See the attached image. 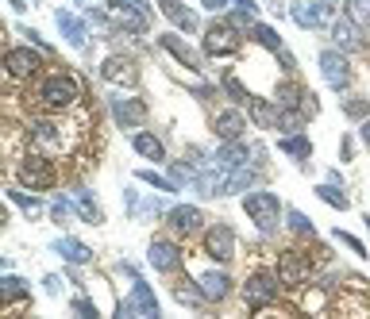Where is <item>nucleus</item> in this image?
I'll use <instances>...</instances> for the list:
<instances>
[{"label":"nucleus","mask_w":370,"mask_h":319,"mask_svg":"<svg viewBox=\"0 0 370 319\" xmlns=\"http://www.w3.org/2000/svg\"><path fill=\"white\" fill-rule=\"evenodd\" d=\"M82 100V85H77L74 74H55L39 85V104L50 112H66Z\"/></svg>","instance_id":"obj_1"},{"label":"nucleus","mask_w":370,"mask_h":319,"mask_svg":"<svg viewBox=\"0 0 370 319\" xmlns=\"http://www.w3.org/2000/svg\"><path fill=\"white\" fill-rule=\"evenodd\" d=\"M16 177H20V185H28V189H50L58 173H55V166H50V158L31 154V158H23V162H20Z\"/></svg>","instance_id":"obj_2"},{"label":"nucleus","mask_w":370,"mask_h":319,"mask_svg":"<svg viewBox=\"0 0 370 319\" xmlns=\"http://www.w3.org/2000/svg\"><path fill=\"white\" fill-rule=\"evenodd\" d=\"M243 296H247V304L251 308H267V304H274L278 300V277L274 273H251L247 277V285H243Z\"/></svg>","instance_id":"obj_3"},{"label":"nucleus","mask_w":370,"mask_h":319,"mask_svg":"<svg viewBox=\"0 0 370 319\" xmlns=\"http://www.w3.org/2000/svg\"><path fill=\"white\" fill-rule=\"evenodd\" d=\"M308 277H313V262H308L305 254L289 250V254H281V258H278V281L286 289H301Z\"/></svg>","instance_id":"obj_4"},{"label":"nucleus","mask_w":370,"mask_h":319,"mask_svg":"<svg viewBox=\"0 0 370 319\" xmlns=\"http://www.w3.org/2000/svg\"><path fill=\"white\" fill-rule=\"evenodd\" d=\"M243 208H247V216H251L259 227H270V224L278 219L281 204H278L274 192H251V197L243 200Z\"/></svg>","instance_id":"obj_5"},{"label":"nucleus","mask_w":370,"mask_h":319,"mask_svg":"<svg viewBox=\"0 0 370 319\" xmlns=\"http://www.w3.org/2000/svg\"><path fill=\"white\" fill-rule=\"evenodd\" d=\"M4 66H8V74H12V77H31V74H39L43 58L35 54V50H28V47H12L4 54Z\"/></svg>","instance_id":"obj_6"},{"label":"nucleus","mask_w":370,"mask_h":319,"mask_svg":"<svg viewBox=\"0 0 370 319\" xmlns=\"http://www.w3.org/2000/svg\"><path fill=\"white\" fill-rule=\"evenodd\" d=\"M205 250H208V258H216V262H228L235 254V235H232V227H213V231L205 235Z\"/></svg>","instance_id":"obj_7"},{"label":"nucleus","mask_w":370,"mask_h":319,"mask_svg":"<svg viewBox=\"0 0 370 319\" xmlns=\"http://www.w3.org/2000/svg\"><path fill=\"white\" fill-rule=\"evenodd\" d=\"M240 47V35H235L228 23H213L205 35V50L208 54H232V50Z\"/></svg>","instance_id":"obj_8"},{"label":"nucleus","mask_w":370,"mask_h":319,"mask_svg":"<svg viewBox=\"0 0 370 319\" xmlns=\"http://www.w3.org/2000/svg\"><path fill=\"white\" fill-rule=\"evenodd\" d=\"M151 265H155L158 273H170V269H178V265H181L178 246H170V243H151Z\"/></svg>","instance_id":"obj_9"},{"label":"nucleus","mask_w":370,"mask_h":319,"mask_svg":"<svg viewBox=\"0 0 370 319\" xmlns=\"http://www.w3.org/2000/svg\"><path fill=\"white\" fill-rule=\"evenodd\" d=\"M320 69L328 74V81L336 85V88H343L347 85V77H351V69H347V58H340L336 50H328V54H320Z\"/></svg>","instance_id":"obj_10"},{"label":"nucleus","mask_w":370,"mask_h":319,"mask_svg":"<svg viewBox=\"0 0 370 319\" xmlns=\"http://www.w3.org/2000/svg\"><path fill=\"white\" fill-rule=\"evenodd\" d=\"M213 127H216V135H220V139L235 143V139L243 135V116H240V112H232V108H228V112H220V116H216Z\"/></svg>","instance_id":"obj_11"},{"label":"nucleus","mask_w":370,"mask_h":319,"mask_svg":"<svg viewBox=\"0 0 370 319\" xmlns=\"http://www.w3.org/2000/svg\"><path fill=\"white\" fill-rule=\"evenodd\" d=\"M170 227H174L178 235L201 231V211H197V208H174V211H170Z\"/></svg>","instance_id":"obj_12"},{"label":"nucleus","mask_w":370,"mask_h":319,"mask_svg":"<svg viewBox=\"0 0 370 319\" xmlns=\"http://www.w3.org/2000/svg\"><path fill=\"white\" fill-rule=\"evenodd\" d=\"M101 74L108 77V81H135V69H131V62H123V58H108L101 66Z\"/></svg>","instance_id":"obj_13"},{"label":"nucleus","mask_w":370,"mask_h":319,"mask_svg":"<svg viewBox=\"0 0 370 319\" xmlns=\"http://www.w3.org/2000/svg\"><path fill=\"white\" fill-rule=\"evenodd\" d=\"M131 143H135V150H139V154H143V158H151V162H162V154H166V150H162V143H158L155 135H147V131H139V135L131 139Z\"/></svg>","instance_id":"obj_14"},{"label":"nucleus","mask_w":370,"mask_h":319,"mask_svg":"<svg viewBox=\"0 0 370 319\" xmlns=\"http://www.w3.org/2000/svg\"><path fill=\"white\" fill-rule=\"evenodd\" d=\"M201 289H205L208 300H220L228 289H232V281H228L224 273H205V277H201Z\"/></svg>","instance_id":"obj_15"},{"label":"nucleus","mask_w":370,"mask_h":319,"mask_svg":"<svg viewBox=\"0 0 370 319\" xmlns=\"http://www.w3.org/2000/svg\"><path fill=\"white\" fill-rule=\"evenodd\" d=\"M158 8H162V12H166V16H170V20H174V23H181V28H185V31H193V28H197V23H193V16H189V12H185V8L178 4V0H158Z\"/></svg>","instance_id":"obj_16"},{"label":"nucleus","mask_w":370,"mask_h":319,"mask_svg":"<svg viewBox=\"0 0 370 319\" xmlns=\"http://www.w3.org/2000/svg\"><path fill=\"white\" fill-rule=\"evenodd\" d=\"M158 42H162V47H166V50H174V54H178V58L185 62V66H189V69H197V66H201V58H197V54H193V50H189V47H181V42H178V39H174V35H162V39H158Z\"/></svg>","instance_id":"obj_17"},{"label":"nucleus","mask_w":370,"mask_h":319,"mask_svg":"<svg viewBox=\"0 0 370 319\" xmlns=\"http://www.w3.org/2000/svg\"><path fill=\"white\" fill-rule=\"evenodd\" d=\"M251 116L259 120V127H278V123H281L274 112H270V104H267V100H251Z\"/></svg>","instance_id":"obj_18"},{"label":"nucleus","mask_w":370,"mask_h":319,"mask_svg":"<svg viewBox=\"0 0 370 319\" xmlns=\"http://www.w3.org/2000/svg\"><path fill=\"white\" fill-rule=\"evenodd\" d=\"M143 116H147V108L139 100H131V108H128V104H120V108H116V120L120 123H139Z\"/></svg>","instance_id":"obj_19"},{"label":"nucleus","mask_w":370,"mask_h":319,"mask_svg":"<svg viewBox=\"0 0 370 319\" xmlns=\"http://www.w3.org/2000/svg\"><path fill=\"white\" fill-rule=\"evenodd\" d=\"M297 100H301V88H297V85H281L278 88V104H281V108H297Z\"/></svg>","instance_id":"obj_20"},{"label":"nucleus","mask_w":370,"mask_h":319,"mask_svg":"<svg viewBox=\"0 0 370 319\" xmlns=\"http://www.w3.org/2000/svg\"><path fill=\"white\" fill-rule=\"evenodd\" d=\"M336 39L343 42V47H359V35H355V28H351V20L336 23Z\"/></svg>","instance_id":"obj_21"},{"label":"nucleus","mask_w":370,"mask_h":319,"mask_svg":"<svg viewBox=\"0 0 370 319\" xmlns=\"http://www.w3.org/2000/svg\"><path fill=\"white\" fill-rule=\"evenodd\" d=\"M347 8H351V16H355L359 23L370 20V0H347Z\"/></svg>","instance_id":"obj_22"},{"label":"nucleus","mask_w":370,"mask_h":319,"mask_svg":"<svg viewBox=\"0 0 370 319\" xmlns=\"http://www.w3.org/2000/svg\"><path fill=\"white\" fill-rule=\"evenodd\" d=\"M320 197L328 200L332 208H347V197H343V192H336V189H332V185H324V189H320Z\"/></svg>","instance_id":"obj_23"},{"label":"nucleus","mask_w":370,"mask_h":319,"mask_svg":"<svg viewBox=\"0 0 370 319\" xmlns=\"http://www.w3.org/2000/svg\"><path fill=\"white\" fill-rule=\"evenodd\" d=\"M281 150H289V154H308V143H305V139H286Z\"/></svg>","instance_id":"obj_24"},{"label":"nucleus","mask_w":370,"mask_h":319,"mask_svg":"<svg viewBox=\"0 0 370 319\" xmlns=\"http://www.w3.org/2000/svg\"><path fill=\"white\" fill-rule=\"evenodd\" d=\"M259 39L267 42L270 50H278V39H274V31H270V28H259Z\"/></svg>","instance_id":"obj_25"},{"label":"nucleus","mask_w":370,"mask_h":319,"mask_svg":"<svg viewBox=\"0 0 370 319\" xmlns=\"http://www.w3.org/2000/svg\"><path fill=\"white\" fill-rule=\"evenodd\" d=\"M347 116H366V100H351L347 104Z\"/></svg>","instance_id":"obj_26"},{"label":"nucleus","mask_w":370,"mask_h":319,"mask_svg":"<svg viewBox=\"0 0 370 319\" xmlns=\"http://www.w3.org/2000/svg\"><path fill=\"white\" fill-rule=\"evenodd\" d=\"M363 143L370 146V123H363Z\"/></svg>","instance_id":"obj_27"},{"label":"nucleus","mask_w":370,"mask_h":319,"mask_svg":"<svg viewBox=\"0 0 370 319\" xmlns=\"http://www.w3.org/2000/svg\"><path fill=\"white\" fill-rule=\"evenodd\" d=\"M205 4H208V8H224V0H205Z\"/></svg>","instance_id":"obj_28"}]
</instances>
